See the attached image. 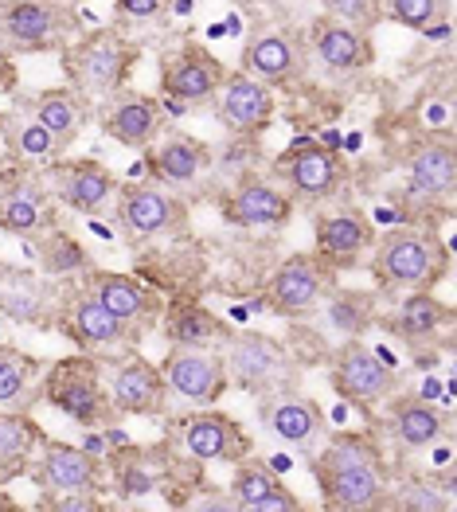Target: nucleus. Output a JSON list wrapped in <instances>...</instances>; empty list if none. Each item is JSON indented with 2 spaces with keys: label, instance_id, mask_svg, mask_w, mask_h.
Listing matches in <instances>:
<instances>
[{
  "label": "nucleus",
  "instance_id": "obj_1",
  "mask_svg": "<svg viewBox=\"0 0 457 512\" xmlns=\"http://www.w3.org/2000/svg\"><path fill=\"white\" fill-rule=\"evenodd\" d=\"M313 477L325 497V509L368 512L383 509L387 497V462L372 438L364 434H336L325 450H313Z\"/></svg>",
  "mask_w": 457,
  "mask_h": 512
},
{
  "label": "nucleus",
  "instance_id": "obj_2",
  "mask_svg": "<svg viewBox=\"0 0 457 512\" xmlns=\"http://www.w3.org/2000/svg\"><path fill=\"white\" fill-rule=\"evenodd\" d=\"M450 266V255L434 235L399 227L372 243V274L383 290H434Z\"/></svg>",
  "mask_w": 457,
  "mask_h": 512
},
{
  "label": "nucleus",
  "instance_id": "obj_3",
  "mask_svg": "<svg viewBox=\"0 0 457 512\" xmlns=\"http://www.w3.org/2000/svg\"><path fill=\"white\" fill-rule=\"evenodd\" d=\"M137 47L118 36V32H90L71 47H63V67L75 90L90 98H110L114 90H122L125 75L133 71Z\"/></svg>",
  "mask_w": 457,
  "mask_h": 512
},
{
  "label": "nucleus",
  "instance_id": "obj_4",
  "mask_svg": "<svg viewBox=\"0 0 457 512\" xmlns=\"http://www.w3.org/2000/svg\"><path fill=\"white\" fill-rule=\"evenodd\" d=\"M223 348V364H227V384L243 387L250 395H266V391H282L297 380V364H293L290 348L278 337L266 333H231Z\"/></svg>",
  "mask_w": 457,
  "mask_h": 512
},
{
  "label": "nucleus",
  "instance_id": "obj_5",
  "mask_svg": "<svg viewBox=\"0 0 457 512\" xmlns=\"http://www.w3.org/2000/svg\"><path fill=\"white\" fill-rule=\"evenodd\" d=\"M43 395L55 411H63L71 423L86 430L106 427L114 419V399L98 380V364L75 356V360H59L47 376H43Z\"/></svg>",
  "mask_w": 457,
  "mask_h": 512
},
{
  "label": "nucleus",
  "instance_id": "obj_6",
  "mask_svg": "<svg viewBox=\"0 0 457 512\" xmlns=\"http://www.w3.org/2000/svg\"><path fill=\"white\" fill-rule=\"evenodd\" d=\"M329 384L344 403H352L356 411L368 415L372 407L387 403L395 395L399 376L391 372V364L375 348H368L360 337H348L336 348L333 364H329Z\"/></svg>",
  "mask_w": 457,
  "mask_h": 512
},
{
  "label": "nucleus",
  "instance_id": "obj_7",
  "mask_svg": "<svg viewBox=\"0 0 457 512\" xmlns=\"http://www.w3.org/2000/svg\"><path fill=\"white\" fill-rule=\"evenodd\" d=\"M168 438H172L176 454H184L188 462H200V466H215V462L235 466V462L250 458V450H254L247 430L223 411H192L168 427Z\"/></svg>",
  "mask_w": 457,
  "mask_h": 512
},
{
  "label": "nucleus",
  "instance_id": "obj_8",
  "mask_svg": "<svg viewBox=\"0 0 457 512\" xmlns=\"http://www.w3.org/2000/svg\"><path fill=\"white\" fill-rule=\"evenodd\" d=\"M114 219L125 239H161L188 227V204L161 184H118Z\"/></svg>",
  "mask_w": 457,
  "mask_h": 512
},
{
  "label": "nucleus",
  "instance_id": "obj_9",
  "mask_svg": "<svg viewBox=\"0 0 457 512\" xmlns=\"http://www.w3.org/2000/svg\"><path fill=\"white\" fill-rule=\"evenodd\" d=\"M75 32V16L55 0H8L0 4V47L47 51Z\"/></svg>",
  "mask_w": 457,
  "mask_h": 512
},
{
  "label": "nucleus",
  "instance_id": "obj_10",
  "mask_svg": "<svg viewBox=\"0 0 457 512\" xmlns=\"http://www.w3.org/2000/svg\"><path fill=\"white\" fill-rule=\"evenodd\" d=\"M161 376L172 399L192 403V407H211L227 391V364L223 352L215 348H172L168 360L161 364Z\"/></svg>",
  "mask_w": 457,
  "mask_h": 512
},
{
  "label": "nucleus",
  "instance_id": "obj_11",
  "mask_svg": "<svg viewBox=\"0 0 457 512\" xmlns=\"http://www.w3.org/2000/svg\"><path fill=\"white\" fill-rule=\"evenodd\" d=\"M282 180L293 188L297 200H333L336 192L348 184V165L344 157L329 149V145H317V141H297L290 153H282L278 161Z\"/></svg>",
  "mask_w": 457,
  "mask_h": 512
},
{
  "label": "nucleus",
  "instance_id": "obj_12",
  "mask_svg": "<svg viewBox=\"0 0 457 512\" xmlns=\"http://www.w3.org/2000/svg\"><path fill=\"white\" fill-rule=\"evenodd\" d=\"M258 419L274 438H282L290 450L313 454L325 438V415L309 395H297L293 387L258 395Z\"/></svg>",
  "mask_w": 457,
  "mask_h": 512
},
{
  "label": "nucleus",
  "instance_id": "obj_13",
  "mask_svg": "<svg viewBox=\"0 0 457 512\" xmlns=\"http://www.w3.org/2000/svg\"><path fill=\"white\" fill-rule=\"evenodd\" d=\"M333 274L336 270H329L317 255H290L266 286V305L278 317H309L325 298Z\"/></svg>",
  "mask_w": 457,
  "mask_h": 512
},
{
  "label": "nucleus",
  "instance_id": "obj_14",
  "mask_svg": "<svg viewBox=\"0 0 457 512\" xmlns=\"http://www.w3.org/2000/svg\"><path fill=\"white\" fill-rule=\"evenodd\" d=\"M227 67L211 55L208 47L200 43H188L180 51L165 55V67H161V90H165L172 102L180 106H196V102H208L215 98V90L223 83Z\"/></svg>",
  "mask_w": 457,
  "mask_h": 512
},
{
  "label": "nucleus",
  "instance_id": "obj_15",
  "mask_svg": "<svg viewBox=\"0 0 457 512\" xmlns=\"http://www.w3.org/2000/svg\"><path fill=\"white\" fill-rule=\"evenodd\" d=\"M47 192L59 204H67L71 212L102 215L110 208L114 192H118V180H114V172L106 169V165H98V161H55Z\"/></svg>",
  "mask_w": 457,
  "mask_h": 512
},
{
  "label": "nucleus",
  "instance_id": "obj_16",
  "mask_svg": "<svg viewBox=\"0 0 457 512\" xmlns=\"http://www.w3.org/2000/svg\"><path fill=\"white\" fill-rule=\"evenodd\" d=\"M313 243H317L313 255L321 258L329 270H348V266H356V262L364 258V251H372L375 231L364 212H356V208H336V212L317 215V223H313Z\"/></svg>",
  "mask_w": 457,
  "mask_h": 512
},
{
  "label": "nucleus",
  "instance_id": "obj_17",
  "mask_svg": "<svg viewBox=\"0 0 457 512\" xmlns=\"http://www.w3.org/2000/svg\"><path fill=\"white\" fill-rule=\"evenodd\" d=\"M215 114L231 133H262L274 122V90L243 71H227L215 90Z\"/></svg>",
  "mask_w": 457,
  "mask_h": 512
},
{
  "label": "nucleus",
  "instance_id": "obj_18",
  "mask_svg": "<svg viewBox=\"0 0 457 512\" xmlns=\"http://www.w3.org/2000/svg\"><path fill=\"white\" fill-rule=\"evenodd\" d=\"M63 329H67L71 341L83 344V348H133L137 337H141L133 325L114 317L86 286H79L63 305Z\"/></svg>",
  "mask_w": 457,
  "mask_h": 512
},
{
  "label": "nucleus",
  "instance_id": "obj_19",
  "mask_svg": "<svg viewBox=\"0 0 457 512\" xmlns=\"http://www.w3.org/2000/svg\"><path fill=\"white\" fill-rule=\"evenodd\" d=\"M102 133L125 149H149L161 133V102L137 90H114L102 106Z\"/></svg>",
  "mask_w": 457,
  "mask_h": 512
},
{
  "label": "nucleus",
  "instance_id": "obj_20",
  "mask_svg": "<svg viewBox=\"0 0 457 512\" xmlns=\"http://www.w3.org/2000/svg\"><path fill=\"white\" fill-rule=\"evenodd\" d=\"M83 286L102 301L114 317H122L125 325H133L137 333H145L161 313H165V301L157 298L149 286H141L137 278L129 274H114V270H94L86 274Z\"/></svg>",
  "mask_w": 457,
  "mask_h": 512
},
{
  "label": "nucleus",
  "instance_id": "obj_21",
  "mask_svg": "<svg viewBox=\"0 0 457 512\" xmlns=\"http://www.w3.org/2000/svg\"><path fill=\"white\" fill-rule=\"evenodd\" d=\"M301 67H305V43L282 28H266L250 36V43L243 47V75L266 83L270 90L293 83Z\"/></svg>",
  "mask_w": 457,
  "mask_h": 512
},
{
  "label": "nucleus",
  "instance_id": "obj_22",
  "mask_svg": "<svg viewBox=\"0 0 457 512\" xmlns=\"http://www.w3.org/2000/svg\"><path fill=\"white\" fill-rule=\"evenodd\" d=\"M454 141L450 137H426L418 141L407 157V196L434 204L454 192Z\"/></svg>",
  "mask_w": 457,
  "mask_h": 512
},
{
  "label": "nucleus",
  "instance_id": "obj_23",
  "mask_svg": "<svg viewBox=\"0 0 457 512\" xmlns=\"http://www.w3.org/2000/svg\"><path fill=\"white\" fill-rule=\"evenodd\" d=\"M36 477H40V485L47 493H98L102 466H98V458L90 450L43 438Z\"/></svg>",
  "mask_w": 457,
  "mask_h": 512
},
{
  "label": "nucleus",
  "instance_id": "obj_24",
  "mask_svg": "<svg viewBox=\"0 0 457 512\" xmlns=\"http://www.w3.org/2000/svg\"><path fill=\"white\" fill-rule=\"evenodd\" d=\"M110 399H114V411H122V415H141V419L165 415L168 387L161 368L141 356H129L125 364H118V372L110 380Z\"/></svg>",
  "mask_w": 457,
  "mask_h": 512
},
{
  "label": "nucleus",
  "instance_id": "obj_25",
  "mask_svg": "<svg viewBox=\"0 0 457 512\" xmlns=\"http://www.w3.org/2000/svg\"><path fill=\"white\" fill-rule=\"evenodd\" d=\"M309 51L333 75H356V71H364L372 63V43H368V36L356 32V28H348V24H340L333 16L313 20V28H309Z\"/></svg>",
  "mask_w": 457,
  "mask_h": 512
},
{
  "label": "nucleus",
  "instance_id": "obj_26",
  "mask_svg": "<svg viewBox=\"0 0 457 512\" xmlns=\"http://www.w3.org/2000/svg\"><path fill=\"white\" fill-rule=\"evenodd\" d=\"M293 212V200L270 180H243L223 196V219L231 227H282Z\"/></svg>",
  "mask_w": 457,
  "mask_h": 512
},
{
  "label": "nucleus",
  "instance_id": "obj_27",
  "mask_svg": "<svg viewBox=\"0 0 457 512\" xmlns=\"http://www.w3.org/2000/svg\"><path fill=\"white\" fill-rule=\"evenodd\" d=\"M231 501L239 512H301L297 493L282 485L278 473H270L266 462L243 458L235 462V481H231Z\"/></svg>",
  "mask_w": 457,
  "mask_h": 512
},
{
  "label": "nucleus",
  "instance_id": "obj_28",
  "mask_svg": "<svg viewBox=\"0 0 457 512\" xmlns=\"http://www.w3.org/2000/svg\"><path fill=\"white\" fill-rule=\"evenodd\" d=\"M450 411L434 407L430 399L418 395H403L391 403V438L403 450H430L442 438H450Z\"/></svg>",
  "mask_w": 457,
  "mask_h": 512
},
{
  "label": "nucleus",
  "instance_id": "obj_29",
  "mask_svg": "<svg viewBox=\"0 0 457 512\" xmlns=\"http://www.w3.org/2000/svg\"><path fill=\"white\" fill-rule=\"evenodd\" d=\"M32 118L47 129V137L55 141L59 153H67L79 133H83L86 118H90V102L75 86H59V90H43L40 98L32 102Z\"/></svg>",
  "mask_w": 457,
  "mask_h": 512
},
{
  "label": "nucleus",
  "instance_id": "obj_30",
  "mask_svg": "<svg viewBox=\"0 0 457 512\" xmlns=\"http://www.w3.org/2000/svg\"><path fill=\"white\" fill-rule=\"evenodd\" d=\"M47 223H51V192L40 180H16L0 192V231L40 235Z\"/></svg>",
  "mask_w": 457,
  "mask_h": 512
},
{
  "label": "nucleus",
  "instance_id": "obj_31",
  "mask_svg": "<svg viewBox=\"0 0 457 512\" xmlns=\"http://www.w3.org/2000/svg\"><path fill=\"white\" fill-rule=\"evenodd\" d=\"M208 161L211 153L204 141H196L188 133H172V137H165L157 145V153H153V176L165 188H188V184H196L204 176Z\"/></svg>",
  "mask_w": 457,
  "mask_h": 512
},
{
  "label": "nucleus",
  "instance_id": "obj_32",
  "mask_svg": "<svg viewBox=\"0 0 457 512\" xmlns=\"http://www.w3.org/2000/svg\"><path fill=\"white\" fill-rule=\"evenodd\" d=\"M450 321H454V313H450L446 301H438L430 290H411L407 298L399 301V309H395L391 333L403 337V341H430Z\"/></svg>",
  "mask_w": 457,
  "mask_h": 512
},
{
  "label": "nucleus",
  "instance_id": "obj_33",
  "mask_svg": "<svg viewBox=\"0 0 457 512\" xmlns=\"http://www.w3.org/2000/svg\"><path fill=\"white\" fill-rule=\"evenodd\" d=\"M165 337L180 348H211L227 341L231 329L204 305H172L165 313Z\"/></svg>",
  "mask_w": 457,
  "mask_h": 512
},
{
  "label": "nucleus",
  "instance_id": "obj_34",
  "mask_svg": "<svg viewBox=\"0 0 457 512\" xmlns=\"http://www.w3.org/2000/svg\"><path fill=\"white\" fill-rule=\"evenodd\" d=\"M168 473L165 450H137V446H125L122 454L114 458V481H118V493L122 497H145L153 489H161Z\"/></svg>",
  "mask_w": 457,
  "mask_h": 512
},
{
  "label": "nucleus",
  "instance_id": "obj_35",
  "mask_svg": "<svg viewBox=\"0 0 457 512\" xmlns=\"http://www.w3.org/2000/svg\"><path fill=\"white\" fill-rule=\"evenodd\" d=\"M40 364L16 348H0V411H28L36 403Z\"/></svg>",
  "mask_w": 457,
  "mask_h": 512
},
{
  "label": "nucleus",
  "instance_id": "obj_36",
  "mask_svg": "<svg viewBox=\"0 0 457 512\" xmlns=\"http://www.w3.org/2000/svg\"><path fill=\"white\" fill-rule=\"evenodd\" d=\"M0 313H8L12 321H40V313H47L43 282L0 262Z\"/></svg>",
  "mask_w": 457,
  "mask_h": 512
},
{
  "label": "nucleus",
  "instance_id": "obj_37",
  "mask_svg": "<svg viewBox=\"0 0 457 512\" xmlns=\"http://www.w3.org/2000/svg\"><path fill=\"white\" fill-rule=\"evenodd\" d=\"M43 438L47 434L28 419V411H0V458L4 462L24 470L32 454L43 446Z\"/></svg>",
  "mask_w": 457,
  "mask_h": 512
},
{
  "label": "nucleus",
  "instance_id": "obj_38",
  "mask_svg": "<svg viewBox=\"0 0 457 512\" xmlns=\"http://www.w3.org/2000/svg\"><path fill=\"white\" fill-rule=\"evenodd\" d=\"M40 262L47 274L55 278H67V274H79L90 266V255L79 239H71L67 231H51L47 239L40 243Z\"/></svg>",
  "mask_w": 457,
  "mask_h": 512
},
{
  "label": "nucleus",
  "instance_id": "obj_39",
  "mask_svg": "<svg viewBox=\"0 0 457 512\" xmlns=\"http://www.w3.org/2000/svg\"><path fill=\"white\" fill-rule=\"evenodd\" d=\"M383 20H395L415 32H434L446 20V0H383Z\"/></svg>",
  "mask_w": 457,
  "mask_h": 512
},
{
  "label": "nucleus",
  "instance_id": "obj_40",
  "mask_svg": "<svg viewBox=\"0 0 457 512\" xmlns=\"http://www.w3.org/2000/svg\"><path fill=\"white\" fill-rule=\"evenodd\" d=\"M391 501V509L399 512H446L450 509V497L438 493L430 481H403L399 489H387L383 505Z\"/></svg>",
  "mask_w": 457,
  "mask_h": 512
},
{
  "label": "nucleus",
  "instance_id": "obj_41",
  "mask_svg": "<svg viewBox=\"0 0 457 512\" xmlns=\"http://www.w3.org/2000/svg\"><path fill=\"white\" fill-rule=\"evenodd\" d=\"M8 141H12V149L24 157V161H40V165H51V161H59L63 153L55 149V141L47 137V129L32 118V122H16V126H8Z\"/></svg>",
  "mask_w": 457,
  "mask_h": 512
},
{
  "label": "nucleus",
  "instance_id": "obj_42",
  "mask_svg": "<svg viewBox=\"0 0 457 512\" xmlns=\"http://www.w3.org/2000/svg\"><path fill=\"white\" fill-rule=\"evenodd\" d=\"M329 321L344 337H360L372 325V298H364V294H336L329 301Z\"/></svg>",
  "mask_w": 457,
  "mask_h": 512
},
{
  "label": "nucleus",
  "instance_id": "obj_43",
  "mask_svg": "<svg viewBox=\"0 0 457 512\" xmlns=\"http://www.w3.org/2000/svg\"><path fill=\"white\" fill-rule=\"evenodd\" d=\"M325 16L356 32H372L383 24V0H325Z\"/></svg>",
  "mask_w": 457,
  "mask_h": 512
},
{
  "label": "nucleus",
  "instance_id": "obj_44",
  "mask_svg": "<svg viewBox=\"0 0 457 512\" xmlns=\"http://www.w3.org/2000/svg\"><path fill=\"white\" fill-rule=\"evenodd\" d=\"M168 0H114V12L129 24H145V20H161Z\"/></svg>",
  "mask_w": 457,
  "mask_h": 512
},
{
  "label": "nucleus",
  "instance_id": "obj_45",
  "mask_svg": "<svg viewBox=\"0 0 457 512\" xmlns=\"http://www.w3.org/2000/svg\"><path fill=\"white\" fill-rule=\"evenodd\" d=\"M43 509L51 512H102L98 493H47Z\"/></svg>",
  "mask_w": 457,
  "mask_h": 512
},
{
  "label": "nucleus",
  "instance_id": "obj_46",
  "mask_svg": "<svg viewBox=\"0 0 457 512\" xmlns=\"http://www.w3.org/2000/svg\"><path fill=\"white\" fill-rule=\"evenodd\" d=\"M16 473H20V466H12V462H4V458H0V485H4L8 477H16Z\"/></svg>",
  "mask_w": 457,
  "mask_h": 512
}]
</instances>
